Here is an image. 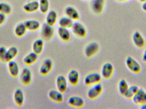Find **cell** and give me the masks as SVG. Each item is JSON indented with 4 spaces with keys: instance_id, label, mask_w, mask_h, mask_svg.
<instances>
[{
    "instance_id": "f546056e",
    "label": "cell",
    "mask_w": 146,
    "mask_h": 109,
    "mask_svg": "<svg viewBox=\"0 0 146 109\" xmlns=\"http://www.w3.org/2000/svg\"><path fill=\"white\" fill-rule=\"evenodd\" d=\"M128 83L124 79H121L118 84V90L119 93L124 96L129 87Z\"/></svg>"
},
{
    "instance_id": "4316f807",
    "label": "cell",
    "mask_w": 146,
    "mask_h": 109,
    "mask_svg": "<svg viewBox=\"0 0 146 109\" xmlns=\"http://www.w3.org/2000/svg\"><path fill=\"white\" fill-rule=\"evenodd\" d=\"M27 30L25 23L20 22L18 23L15 27L14 33L16 36L19 38H21L25 35Z\"/></svg>"
},
{
    "instance_id": "4dcf8cb0",
    "label": "cell",
    "mask_w": 146,
    "mask_h": 109,
    "mask_svg": "<svg viewBox=\"0 0 146 109\" xmlns=\"http://www.w3.org/2000/svg\"><path fill=\"white\" fill-rule=\"evenodd\" d=\"M12 11V8L11 5L5 2H0V13L5 15H9L11 13Z\"/></svg>"
},
{
    "instance_id": "8d00e7d4",
    "label": "cell",
    "mask_w": 146,
    "mask_h": 109,
    "mask_svg": "<svg viewBox=\"0 0 146 109\" xmlns=\"http://www.w3.org/2000/svg\"><path fill=\"white\" fill-rule=\"evenodd\" d=\"M140 106L141 109H146V103L142 104Z\"/></svg>"
},
{
    "instance_id": "ac0fdd59",
    "label": "cell",
    "mask_w": 146,
    "mask_h": 109,
    "mask_svg": "<svg viewBox=\"0 0 146 109\" xmlns=\"http://www.w3.org/2000/svg\"><path fill=\"white\" fill-rule=\"evenodd\" d=\"M8 69L10 75L13 77H17L20 73L19 64L14 60L8 62Z\"/></svg>"
},
{
    "instance_id": "d4e9b609",
    "label": "cell",
    "mask_w": 146,
    "mask_h": 109,
    "mask_svg": "<svg viewBox=\"0 0 146 109\" xmlns=\"http://www.w3.org/2000/svg\"><path fill=\"white\" fill-rule=\"evenodd\" d=\"M74 22L72 19L65 15L60 18L58 20V24L60 27L71 29Z\"/></svg>"
},
{
    "instance_id": "3957f363",
    "label": "cell",
    "mask_w": 146,
    "mask_h": 109,
    "mask_svg": "<svg viewBox=\"0 0 146 109\" xmlns=\"http://www.w3.org/2000/svg\"><path fill=\"white\" fill-rule=\"evenodd\" d=\"M103 92V86L100 83L91 86L88 91L87 95L91 100L96 99L101 95Z\"/></svg>"
},
{
    "instance_id": "6da1fadb",
    "label": "cell",
    "mask_w": 146,
    "mask_h": 109,
    "mask_svg": "<svg viewBox=\"0 0 146 109\" xmlns=\"http://www.w3.org/2000/svg\"><path fill=\"white\" fill-rule=\"evenodd\" d=\"M126 65L129 70L133 73L139 74L141 71L140 63L132 56H129L126 59Z\"/></svg>"
},
{
    "instance_id": "5b68a950",
    "label": "cell",
    "mask_w": 146,
    "mask_h": 109,
    "mask_svg": "<svg viewBox=\"0 0 146 109\" xmlns=\"http://www.w3.org/2000/svg\"><path fill=\"white\" fill-rule=\"evenodd\" d=\"M105 3V0H91L90 8L95 14H101L104 9Z\"/></svg>"
},
{
    "instance_id": "cb8c5ba5",
    "label": "cell",
    "mask_w": 146,
    "mask_h": 109,
    "mask_svg": "<svg viewBox=\"0 0 146 109\" xmlns=\"http://www.w3.org/2000/svg\"><path fill=\"white\" fill-rule=\"evenodd\" d=\"M38 55L33 51L26 55L23 58V62L27 66H31L34 64L38 59Z\"/></svg>"
},
{
    "instance_id": "4fadbf2b",
    "label": "cell",
    "mask_w": 146,
    "mask_h": 109,
    "mask_svg": "<svg viewBox=\"0 0 146 109\" xmlns=\"http://www.w3.org/2000/svg\"><path fill=\"white\" fill-rule=\"evenodd\" d=\"M68 102L71 107L76 108H82L85 104L83 98L77 96H73L70 97L68 98Z\"/></svg>"
},
{
    "instance_id": "8fae6325",
    "label": "cell",
    "mask_w": 146,
    "mask_h": 109,
    "mask_svg": "<svg viewBox=\"0 0 146 109\" xmlns=\"http://www.w3.org/2000/svg\"><path fill=\"white\" fill-rule=\"evenodd\" d=\"M132 41L135 46L139 48H142L146 44L145 38L139 31L134 32L132 36Z\"/></svg>"
},
{
    "instance_id": "44dd1931",
    "label": "cell",
    "mask_w": 146,
    "mask_h": 109,
    "mask_svg": "<svg viewBox=\"0 0 146 109\" xmlns=\"http://www.w3.org/2000/svg\"><path fill=\"white\" fill-rule=\"evenodd\" d=\"M57 32L59 38L64 42H68L71 38V32L68 28L59 26Z\"/></svg>"
},
{
    "instance_id": "60d3db41",
    "label": "cell",
    "mask_w": 146,
    "mask_h": 109,
    "mask_svg": "<svg viewBox=\"0 0 146 109\" xmlns=\"http://www.w3.org/2000/svg\"><path fill=\"white\" fill-rule=\"evenodd\" d=\"M83 1H88V0H83Z\"/></svg>"
},
{
    "instance_id": "2e32d148",
    "label": "cell",
    "mask_w": 146,
    "mask_h": 109,
    "mask_svg": "<svg viewBox=\"0 0 146 109\" xmlns=\"http://www.w3.org/2000/svg\"><path fill=\"white\" fill-rule=\"evenodd\" d=\"M48 96L50 99L56 103H62L63 102V93L58 90H52L48 92Z\"/></svg>"
},
{
    "instance_id": "9c48e42d",
    "label": "cell",
    "mask_w": 146,
    "mask_h": 109,
    "mask_svg": "<svg viewBox=\"0 0 146 109\" xmlns=\"http://www.w3.org/2000/svg\"><path fill=\"white\" fill-rule=\"evenodd\" d=\"M53 26L46 23H44L42 26L41 27V35L46 40H50L54 36V30Z\"/></svg>"
},
{
    "instance_id": "ab89813d",
    "label": "cell",
    "mask_w": 146,
    "mask_h": 109,
    "mask_svg": "<svg viewBox=\"0 0 146 109\" xmlns=\"http://www.w3.org/2000/svg\"><path fill=\"white\" fill-rule=\"evenodd\" d=\"M129 1V0H122L123 1Z\"/></svg>"
},
{
    "instance_id": "52a82bcc",
    "label": "cell",
    "mask_w": 146,
    "mask_h": 109,
    "mask_svg": "<svg viewBox=\"0 0 146 109\" xmlns=\"http://www.w3.org/2000/svg\"><path fill=\"white\" fill-rule=\"evenodd\" d=\"M100 46L96 42H91L85 47L84 54L88 57H91L95 55L98 52Z\"/></svg>"
},
{
    "instance_id": "ba28073f",
    "label": "cell",
    "mask_w": 146,
    "mask_h": 109,
    "mask_svg": "<svg viewBox=\"0 0 146 109\" xmlns=\"http://www.w3.org/2000/svg\"><path fill=\"white\" fill-rule=\"evenodd\" d=\"M53 67V62L50 58H47L43 60L39 68V73L43 76L50 73Z\"/></svg>"
},
{
    "instance_id": "8992f818",
    "label": "cell",
    "mask_w": 146,
    "mask_h": 109,
    "mask_svg": "<svg viewBox=\"0 0 146 109\" xmlns=\"http://www.w3.org/2000/svg\"><path fill=\"white\" fill-rule=\"evenodd\" d=\"M20 80L23 85L27 86L31 83L32 73L30 69L25 67L20 73Z\"/></svg>"
},
{
    "instance_id": "836d02e7",
    "label": "cell",
    "mask_w": 146,
    "mask_h": 109,
    "mask_svg": "<svg viewBox=\"0 0 146 109\" xmlns=\"http://www.w3.org/2000/svg\"><path fill=\"white\" fill-rule=\"evenodd\" d=\"M7 15L3 14L0 13V26L5 23L7 19Z\"/></svg>"
},
{
    "instance_id": "e0dca14e",
    "label": "cell",
    "mask_w": 146,
    "mask_h": 109,
    "mask_svg": "<svg viewBox=\"0 0 146 109\" xmlns=\"http://www.w3.org/2000/svg\"><path fill=\"white\" fill-rule=\"evenodd\" d=\"M23 9L27 13H33L39 10L38 1H32L26 3L23 6Z\"/></svg>"
},
{
    "instance_id": "7402d4cb",
    "label": "cell",
    "mask_w": 146,
    "mask_h": 109,
    "mask_svg": "<svg viewBox=\"0 0 146 109\" xmlns=\"http://www.w3.org/2000/svg\"><path fill=\"white\" fill-rule=\"evenodd\" d=\"M46 22L50 25L54 26L58 20V14L54 10H51L47 13L46 16Z\"/></svg>"
},
{
    "instance_id": "f1b7e54d",
    "label": "cell",
    "mask_w": 146,
    "mask_h": 109,
    "mask_svg": "<svg viewBox=\"0 0 146 109\" xmlns=\"http://www.w3.org/2000/svg\"><path fill=\"white\" fill-rule=\"evenodd\" d=\"M139 87L135 85L130 86L124 95V97L127 100H132L135 95L139 91Z\"/></svg>"
},
{
    "instance_id": "1f68e13d",
    "label": "cell",
    "mask_w": 146,
    "mask_h": 109,
    "mask_svg": "<svg viewBox=\"0 0 146 109\" xmlns=\"http://www.w3.org/2000/svg\"><path fill=\"white\" fill-rule=\"evenodd\" d=\"M39 10L42 14H47L49 11L50 3L48 0H39Z\"/></svg>"
},
{
    "instance_id": "603a6c76",
    "label": "cell",
    "mask_w": 146,
    "mask_h": 109,
    "mask_svg": "<svg viewBox=\"0 0 146 109\" xmlns=\"http://www.w3.org/2000/svg\"><path fill=\"white\" fill-rule=\"evenodd\" d=\"M24 23L27 30L30 31H36L38 30L41 26L40 22L36 20H27Z\"/></svg>"
},
{
    "instance_id": "30bf717a",
    "label": "cell",
    "mask_w": 146,
    "mask_h": 109,
    "mask_svg": "<svg viewBox=\"0 0 146 109\" xmlns=\"http://www.w3.org/2000/svg\"><path fill=\"white\" fill-rule=\"evenodd\" d=\"M114 73V67L110 62L105 63L101 68V75L102 77L106 79H109L111 78Z\"/></svg>"
},
{
    "instance_id": "d6986e66",
    "label": "cell",
    "mask_w": 146,
    "mask_h": 109,
    "mask_svg": "<svg viewBox=\"0 0 146 109\" xmlns=\"http://www.w3.org/2000/svg\"><path fill=\"white\" fill-rule=\"evenodd\" d=\"M67 79L70 85L72 86L77 85L80 80L79 72L76 69H72L68 73Z\"/></svg>"
},
{
    "instance_id": "5bb4252c",
    "label": "cell",
    "mask_w": 146,
    "mask_h": 109,
    "mask_svg": "<svg viewBox=\"0 0 146 109\" xmlns=\"http://www.w3.org/2000/svg\"><path fill=\"white\" fill-rule=\"evenodd\" d=\"M132 100L137 105L146 103V92L142 88H139Z\"/></svg>"
},
{
    "instance_id": "83f0119b",
    "label": "cell",
    "mask_w": 146,
    "mask_h": 109,
    "mask_svg": "<svg viewBox=\"0 0 146 109\" xmlns=\"http://www.w3.org/2000/svg\"><path fill=\"white\" fill-rule=\"evenodd\" d=\"M18 54V50L16 47L14 46L10 47L7 50L5 61L8 62L9 61L13 60L17 56Z\"/></svg>"
},
{
    "instance_id": "7c38bea8",
    "label": "cell",
    "mask_w": 146,
    "mask_h": 109,
    "mask_svg": "<svg viewBox=\"0 0 146 109\" xmlns=\"http://www.w3.org/2000/svg\"><path fill=\"white\" fill-rule=\"evenodd\" d=\"M67 79L63 75H59L57 76L56 81V88L57 90L62 92L65 93L68 89Z\"/></svg>"
},
{
    "instance_id": "74e56055",
    "label": "cell",
    "mask_w": 146,
    "mask_h": 109,
    "mask_svg": "<svg viewBox=\"0 0 146 109\" xmlns=\"http://www.w3.org/2000/svg\"><path fill=\"white\" fill-rule=\"evenodd\" d=\"M140 2L142 3H143V2H144L146 0H138Z\"/></svg>"
},
{
    "instance_id": "d6a6232c",
    "label": "cell",
    "mask_w": 146,
    "mask_h": 109,
    "mask_svg": "<svg viewBox=\"0 0 146 109\" xmlns=\"http://www.w3.org/2000/svg\"><path fill=\"white\" fill-rule=\"evenodd\" d=\"M7 49L5 47L1 46L0 47V61L2 62L6 61V54Z\"/></svg>"
},
{
    "instance_id": "9a60e30c",
    "label": "cell",
    "mask_w": 146,
    "mask_h": 109,
    "mask_svg": "<svg viewBox=\"0 0 146 109\" xmlns=\"http://www.w3.org/2000/svg\"><path fill=\"white\" fill-rule=\"evenodd\" d=\"M13 99L15 104L18 107H22L25 101V96L23 91L21 88H17L15 91Z\"/></svg>"
},
{
    "instance_id": "277c9868",
    "label": "cell",
    "mask_w": 146,
    "mask_h": 109,
    "mask_svg": "<svg viewBox=\"0 0 146 109\" xmlns=\"http://www.w3.org/2000/svg\"><path fill=\"white\" fill-rule=\"evenodd\" d=\"M102 80V76L97 72L90 73L88 74L84 79V84L87 86H91L95 84L100 83Z\"/></svg>"
},
{
    "instance_id": "d590c367",
    "label": "cell",
    "mask_w": 146,
    "mask_h": 109,
    "mask_svg": "<svg viewBox=\"0 0 146 109\" xmlns=\"http://www.w3.org/2000/svg\"><path fill=\"white\" fill-rule=\"evenodd\" d=\"M141 8L144 11L146 12V1L142 3Z\"/></svg>"
},
{
    "instance_id": "7a4b0ae2",
    "label": "cell",
    "mask_w": 146,
    "mask_h": 109,
    "mask_svg": "<svg viewBox=\"0 0 146 109\" xmlns=\"http://www.w3.org/2000/svg\"><path fill=\"white\" fill-rule=\"evenodd\" d=\"M71 29L73 34L78 37L83 38L86 36L87 33L86 29L85 26L80 22H74Z\"/></svg>"
},
{
    "instance_id": "484cf974",
    "label": "cell",
    "mask_w": 146,
    "mask_h": 109,
    "mask_svg": "<svg viewBox=\"0 0 146 109\" xmlns=\"http://www.w3.org/2000/svg\"><path fill=\"white\" fill-rule=\"evenodd\" d=\"M44 45V42L42 39H36L33 44V51L37 55L41 54L43 50Z\"/></svg>"
},
{
    "instance_id": "e575fe53",
    "label": "cell",
    "mask_w": 146,
    "mask_h": 109,
    "mask_svg": "<svg viewBox=\"0 0 146 109\" xmlns=\"http://www.w3.org/2000/svg\"><path fill=\"white\" fill-rule=\"evenodd\" d=\"M142 60L144 62L146 63V48L143 52L142 56Z\"/></svg>"
},
{
    "instance_id": "ffe728a7",
    "label": "cell",
    "mask_w": 146,
    "mask_h": 109,
    "mask_svg": "<svg viewBox=\"0 0 146 109\" xmlns=\"http://www.w3.org/2000/svg\"><path fill=\"white\" fill-rule=\"evenodd\" d=\"M64 13L66 16L70 18L73 20H76L80 18V14L77 9L72 6L67 7L64 10Z\"/></svg>"
},
{
    "instance_id": "f35d334b",
    "label": "cell",
    "mask_w": 146,
    "mask_h": 109,
    "mask_svg": "<svg viewBox=\"0 0 146 109\" xmlns=\"http://www.w3.org/2000/svg\"><path fill=\"white\" fill-rule=\"evenodd\" d=\"M116 1H117L121 2L122 1V0H116Z\"/></svg>"
}]
</instances>
